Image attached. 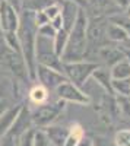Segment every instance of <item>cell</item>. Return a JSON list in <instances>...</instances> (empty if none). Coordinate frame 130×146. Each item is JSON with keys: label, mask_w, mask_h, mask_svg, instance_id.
Masks as SVG:
<instances>
[{"label": "cell", "mask_w": 130, "mask_h": 146, "mask_svg": "<svg viewBox=\"0 0 130 146\" xmlns=\"http://www.w3.org/2000/svg\"><path fill=\"white\" fill-rule=\"evenodd\" d=\"M37 29L38 28L35 25L32 12L21 10V19H19V27L16 29V35L31 80H35V69H37V62H35V41H37L38 35Z\"/></svg>", "instance_id": "obj_1"}, {"label": "cell", "mask_w": 130, "mask_h": 146, "mask_svg": "<svg viewBox=\"0 0 130 146\" xmlns=\"http://www.w3.org/2000/svg\"><path fill=\"white\" fill-rule=\"evenodd\" d=\"M86 27H88V12L85 10V7H80L73 27L69 31L67 45L60 57L63 63H73L85 60L88 48Z\"/></svg>", "instance_id": "obj_2"}, {"label": "cell", "mask_w": 130, "mask_h": 146, "mask_svg": "<svg viewBox=\"0 0 130 146\" xmlns=\"http://www.w3.org/2000/svg\"><path fill=\"white\" fill-rule=\"evenodd\" d=\"M107 25L108 18L99 15H88V27H86V38H88V48L86 56L91 51H98V48L110 44L107 38ZM85 56V58H86Z\"/></svg>", "instance_id": "obj_3"}, {"label": "cell", "mask_w": 130, "mask_h": 146, "mask_svg": "<svg viewBox=\"0 0 130 146\" xmlns=\"http://www.w3.org/2000/svg\"><path fill=\"white\" fill-rule=\"evenodd\" d=\"M66 104L62 100H56L53 102H45L42 105H38L35 110L31 111V118H32V126L37 129H44L50 124H54V121L63 114L66 110Z\"/></svg>", "instance_id": "obj_4"}, {"label": "cell", "mask_w": 130, "mask_h": 146, "mask_svg": "<svg viewBox=\"0 0 130 146\" xmlns=\"http://www.w3.org/2000/svg\"><path fill=\"white\" fill-rule=\"evenodd\" d=\"M101 64L98 62H92V60H80V62L73 63H64L63 64V73L72 83L76 86L84 88L92 78L94 72H95Z\"/></svg>", "instance_id": "obj_5"}, {"label": "cell", "mask_w": 130, "mask_h": 146, "mask_svg": "<svg viewBox=\"0 0 130 146\" xmlns=\"http://www.w3.org/2000/svg\"><path fill=\"white\" fill-rule=\"evenodd\" d=\"M35 62L37 64L50 67L63 73V62L60 56L54 51V45L51 38H45L42 35H37L35 41Z\"/></svg>", "instance_id": "obj_6"}, {"label": "cell", "mask_w": 130, "mask_h": 146, "mask_svg": "<svg viewBox=\"0 0 130 146\" xmlns=\"http://www.w3.org/2000/svg\"><path fill=\"white\" fill-rule=\"evenodd\" d=\"M19 82L15 79L3 78L0 79V114H3L7 108L21 104Z\"/></svg>", "instance_id": "obj_7"}, {"label": "cell", "mask_w": 130, "mask_h": 146, "mask_svg": "<svg viewBox=\"0 0 130 146\" xmlns=\"http://www.w3.org/2000/svg\"><path fill=\"white\" fill-rule=\"evenodd\" d=\"M54 94H56V98L62 100L64 102H72L78 105H88L91 102L89 95L85 91H82V88L76 86L75 83H72L67 79L56 88Z\"/></svg>", "instance_id": "obj_8"}, {"label": "cell", "mask_w": 130, "mask_h": 146, "mask_svg": "<svg viewBox=\"0 0 130 146\" xmlns=\"http://www.w3.org/2000/svg\"><path fill=\"white\" fill-rule=\"evenodd\" d=\"M67 78L64 76V73L50 69V67H45L41 64H37V69H35V80H37L40 85L45 86L50 92H54L56 88L58 86L60 83H63Z\"/></svg>", "instance_id": "obj_9"}, {"label": "cell", "mask_w": 130, "mask_h": 146, "mask_svg": "<svg viewBox=\"0 0 130 146\" xmlns=\"http://www.w3.org/2000/svg\"><path fill=\"white\" fill-rule=\"evenodd\" d=\"M21 12L13 6L6 3L5 0L0 2V31L2 32H16L19 27Z\"/></svg>", "instance_id": "obj_10"}, {"label": "cell", "mask_w": 130, "mask_h": 146, "mask_svg": "<svg viewBox=\"0 0 130 146\" xmlns=\"http://www.w3.org/2000/svg\"><path fill=\"white\" fill-rule=\"evenodd\" d=\"M31 127H34L32 126V118H31V110L27 104H22L19 113H18V115L13 121V124H12L10 130L7 131V135L13 136V137H19L23 131H27Z\"/></svg>", "instance_id": "obj_11"}, {"label": "cell", "mask_w": 130, "mask_h": 146, "mask_svg": "<svg viewBox=\"0 0 130 146\" xmlns=\"http://www.w3.org/2000/svg\"><path fill=\"white\" fill-rule=\"evenodd\" d=\"M98 58H101V64L102 66H107L111 67L113 64H115L117 62L124 58V53H123V48L115 45V44H105L102 47L98 48L97 51Z\"/></svg>", "instance_id": "obj_12"}, {"label": "cell", "mask_w": 130, "mask_h": 146, "mask_svg": "<svg viewBox=\"0 0 130 146\" xmlns=\"http://www.w3.org/2000/svg\"><path fill=\"white\" fill-rule=\"evenodd\" d=\"M89 6L91 12H94V15H99L108 18L117 12H121L119 7L115 6L113 0H86V7Z\"/></svg>", "instance_id": "obj_13"}, {"label": "cell", "mask_w": 130, "mask_h": 146, "mask_svg": "<svg viewBox=\"0 0 130 146\" xmlns=\"http://www.w3.org/2000/svg\"><path fill=\"white\" fill-rule=\"evenodd\" d=\"M107 38L110 42L119 45L121 48H130V36L126 34L123 28H120L115 23H111L110 21L107 25Z\"/></svg>", "instance_id": "obj_14"}, {"label": "cell", "mask_w": 130, "mask_h": 146, "mask_svg": "<svg viewBox=\"0 0 130 146\" xmlns=\"http://www.w3.org/2000/svg\"><path fill=\"white\" fill-rule=\"evenodd\" d=\"M62 6V19H63V28L66 31H70L73 27V23L78 18V13H79V9L80 6L76 5L75 2H70V0H63L60 3Z\"/></svg>", "instance_id": "obj_15"}, {"label": "cell", "mask_w": 130, "mask_h": 146, "mask_svg": "<svg viewBox=\"0 0 130 146\" xmlns=\"http://www.w3.org/2000/svg\"><path fill=\"white\" fill-rule=\"evenodd\" d=\"M45 135L48 136V140L53 146H63L64 140L69 136V127L58 126V124H50L44 127Z\"/></svg>", "instance_id": "obj_16"}, {"label": "cell", "mask_w": 130, "mask_h": 146, "mask_svg": "<svg viewBox=\"0 0 130 146\" xmlns=\"http://www.w3.org/2000/svg\"><path fill=\"white\" fill-rule=\"evenodd\" d=\"M21 105H22V102L7 108L3 114H0V139L5 135H7V131L10 130V127L13 124V121H15L19 110H21Z\"/></svg>", "instance_id": "obj_17"}, {"label": "cell", "mask_w": 130, "mask_h": 146, "mask_svg": "<svg viewBox=\"0 0 130 146\" xmlns=\"http://www.w3.org/2000/svg\"><path fill=\"white\" fill-rule=\"evenodd\" d=\"M91 79L95 80L105 92H108L110 95H114V94H113V88H111V80H113V78H111L110 67L101 64L95 72H94V75H92Z\"/></svg>", "instance_id": "obj_18"}, {"label": "cell", "mask_w": 130, "mask_h": 146, "mask_svg": "<svg viewBox=\"0 0 130 146\" xmlns=\"http://www.w3.org/2000/svg\"><path fill=\"white\" fill-rule=\"evenodd\" d=\"M28 100L35 107L42 105V104L50 101V91L47 89L45 86H42V85L35 83V85H32L31 89L28 91Z\"/></svg>", "instance_id": "obj_19"}, {"label": "cell", "mask_w": 130, "mask_h": 146, "mask_svg": "<svg viewBox=\"0 0 130 146\" xmlns=\"http://www.w3.org/2000/svg\"><path fill=\"white\" fill-rule=\"evenodd\" d=\"M110 72H111L113 79H130V63L124 57L123 60L113 64L110 67Z\"/></svg>", "instance_id": "obj_20"}, {"label": "cell", "mask_w": 130, "mask_h": 146, "mask_svg": "<svg viewBox=\"0 0 130 146\" xmlns=\"http://www.w3.org/2000/svg\"><path fill=\"white\" fill-rule=\"evenodd\" d=\"M85 136V130L79 123H73L69 127V136L64 140L63 146H76L78 142Z\"/></svg>", "instance_id": "obj_21"}, {"label": "cell", "mask_w": 130, "mask_h": 146, "mask_svg": "<svg viewBox=\"0 0 130 146\" xmlns=\"http://www.w3.org/2000/svg\"><path fill=\"white\" fill-rule=\"evenodd\" d=\"M67 40H69V31H66L64 28L58 29L53 38V45H54V51L62 57L64 48L67 45Z\"/></svg>", "instance_id": "obj_22"}, {"label": "cell", "mask_w": 130, "mask_h": 146, "mask_svg": "<svg viewBox=\"0 0 130 146\" xmlns=\"http://www.w3.org/2000/svg\"><path fill=\"white\" fill-rule=\"evenodd\" d=\"M51 3H53V0H22V10L37 13V12L44 10Z\"/></svg>", "instance_id": "obj_23"}, {"label": "cell", "mask_w": 130, "mask_h": 146, "mask_svg": "<svg viewBox=\"0 0 130 146\" xmlns=\"http://www.w3.org/2000/svg\"><path fill=\"white\" fill-rule=\"evenodd\" d=\"M113 94L117 96H129L130 94V79H113L111 80Z\"/></svg>", "instance_id": "obj_24"}, {"label": "cell", "mask_w": 130, "mask_h": 146, "mask_svg": "<svg viewBox=\"0 0 130 146\" xmlns=\"http://www.w3.org/2000/svg\"><path fill=\"white\" fill-rule=\"evenodd\" d=\"M108 21L111 23H115V25H119L120 28H123L126 31V34L130 36V18L124 13V12H117V13L108 16Z\"/></svg>", "instance_id": "obj_25"}, {"label": "cell", "mask_w": 130, "mask_h": 146, "mask_svg": "<svg viewBox=\"0 0 130 146\" xmlns=\"http://www.w3.org/2000/svg\"><path fill=\"white\" fill-rule=\"evenodd\" d=\"M34 135H35L34 127L28 129L27 131H23L18 137V145L16 146H34Z\"/></svg>", "instance_id": "obj_26"}, {"label": "cell", "mask_w": 130, "mask_h": 146, "mask_svg": "<svg viewBox=\"0 0 130 146\" xmlns=\"http://www.w3.org/2000/svg\"><path fill=\"white\" fill-rule=\"evenodd\" d=\"M48 136L45 135L44 129H35V135H34V146H50Z\"/></svg>", "instance_id": "obj_27"}, {"label": "cell", "mask_w": 130, "mask_h": 146, "mask_svg": "<svg viewBox=\"0 0 130 146\" xmlns=\"http://www.w3.org/2000/svg\"><path fill=\"white\" fill-rule=\"evenodd\" d=\"M37 32H38V35H42V36H45V38H51L53 40L56 32H57V29H54V27L51 25L50 22H47V23H44V25L38 27Z\"/></svg>", "instance_id": "obj_28"}, {"label": "cell", "mask_w": 130, "mask_h": 146, "mask_svg": "<svg viewBox=\"0 0 130 146\" xmlns=\"http://www.w3.org/2000/svg\"><path fill=\"white\" fill-rule=\"evenodd\" d=\"M44 13L47 15V18H48L50 21L53 19V18H56V16H58L62 13V6H60V3H56V2H53L51 5H48L44 10Z\"/></svg>", "instance_id": "obj_29"}, {"label": "cell", "mask_w": 130, "mask_h": 146, "mask_svg": "<svg viewBox=\"0 0 130 146\" xmlns=\"http://www.w3.org/2000/svg\"><path fill=\"white\" fill-rule=\"evenodd\" d=\"M114 142L117 146H130V130H120L115 135Z\"/></svg>", "instance_id": "obj_30"}, {"label": "cell", "mask_w": 130, "mask_h": 146, "mask_svg": "<svg viewBox=\"0 0 130 146\" xmlns=\"http://www.w3.org/2000/svg\"><path fill=\"white\" fill-rule=\"evenodd\" d=\"M34 21H35V25H37V28L41 27V25H44V23H47V22H50V19L47 18V15L44 13L42 10H41V12H37V13H34Z\"/></svg>", "instance_id": "obj_31"}, {"label": "cell", "mask_w": 130, "mask_h": 146, "mask_svg": "<svg viewBox=\"0 0 130 146\" xmlns=\"http://www.w3.org/2000/svg\"><path fill=\"white\" fill-rule=\"evenodd\" d=\"M18 145V137H13L10 135H5L0 139V146H16Z\"/></svg>", "instance_id": "obj_32"}, {"label": "cell", "mask_w": 130, "mask_h": 146, "mask_svg": "<svg viewBox=\"0 0 130 146\" xmlns=\"http://www.w3.org/2000/svg\"><path fill=\"white\" fill-rule=\"evenodd\" d=\"M50 23L54 27V29H62L63 28V19H62V15H58V16H56V18H53L51 21H50Z\"/></svg>", "instance_id": "obj_33"}, {"label": "cell", "mask_w": 130, "mask_h": 146, "mask_svg": "<svg viewBox=\"0 0 130 146\" xmlns=\"http://www.w3.org/2000/svg\"><path fill=\"white\" fill-rule=\"evenodd\" d=\"M113 2L115 3V6H117V7H119L120 10H123V12H124V10H126V7L130 5V0H113Z\"/></svg>", "instance_id": "obj_34"}, {"label": "cell", "mask_w": 130, "mask_h": 146, "mask_svg": "<svg viewBox=\"0 0 130 146\" xmlns=\"http://www.w3.org/2000/svg\"><path fill=\"white\" fill-rule=\"evenodd\" d=\"M76 146H94V140L91 139V137H86V136H84L79 142H78V145Z\"/></svg>", "instance_id": "obj_35"}, {"label": "cell", "mask_w": 130, "mask_h": 146, "mask_svg": "<svg viewBox=\"0 0 130 146\" xmlns=\"http://www.w3.org/2000/svg\"><path fill=\"white\" fill-rule=\"evenodd\" d=\"M6 3H9L10 6H13L16 10H22V0H5Z\"/></svg>", "instance_id": "obj_36"}, {"label": "cell", "mask_w": 130, "mask_h": 146, "mask_svg": "<svg viewBox=\"0 0 130 146\" xmlns=\"http://www.w3.org/2000/svg\"><path fill=\"white\" fill-rule=\"evenodd\" d=\"M97 146H117L115 145V142H107V140H102V139H99L98 142H97Z\"/></svg>", "instance_id": "obj_37"}, {"label": "cell", "mask_w": 130, "mask_h": 146, "mask_svg": "<svg viewBox=\"0 0 130 146\" xmlns=\"http://www.w3.org/2000/svg\"><path fill=\"white\" fill-rule=\"evenodd\" d=\"M70 2H75V3L79 5L80 7H86V0H70Z\"/></svg>", "instance_id": "obj_38"}, {"label": "cell", "mask_w": 130, "mask_h": 146, "mask_svg": "<svg viewBox=\"0 0 130 146\" xmlns=\"http://www.w3.org/2000/svg\"><path fill=\"white\" fill-rule=\"evenodd\" d=\"M123 53H124V57L127 58V62L130 63V48H123Z\"/></svg>", "instance_id": "obj_39"}, {"label": "cell", "mask_w": 130, "mask_h": 146, "mask_svg": "<svg viewBox=\"0 0 130 146\" xmlns=\"http://www.w3.org/2000/svg\"><path fill=\"white\" fill-rule=\"evenodd\" d=\"M124 13H126V15H127V16L130 18V5H129V6L126 7V10H124Z\"/></svg>", "instance_id": "obj_40"}, {"label": "cell", "mask_w": 130, "mask_h": 146, "mask_svg": "<svg viewBox=\"0 0 130 146\" xmlns=\"http://www.w3.org/2000/svg\"><path fill=\"white\" fill-rule=\"evenodd\" d=\"M53 2H56V3H62L63 0H53Z\"/></svg>", "instance_id": "obj_41"}, {"label": "cell", "mask_w": 130, "mask_h": 146, "mask_svg": "<svg viewBox=\"0 0 130 146\" xmlns=\"http://www.w3.org/2000/svg\"><path fill=\"white\" fill-rule=\"evenodd\" d=\"M129 98H130V94H129Z\"/></svg>", "instance_id": "obj_42"}, {"label": "cell", "mask_w": 130, "mask_h": 146, "mask_svg": "<svg viewBox=\"0 0 130 146\" xmlns=\"http://www.w3.org/2000/svg\"><path fill=\"white\" fill-rule=\"evenodd\" d=\"M0 2H2V0H0Z\"/></svg>", "instance_id": "obj_43"}]
</instances>
